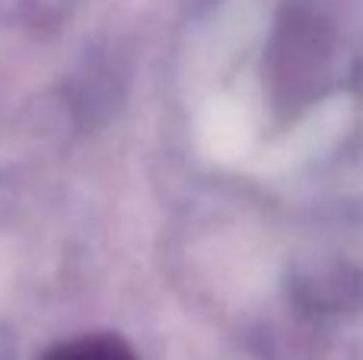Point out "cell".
<instances>
[{"label":"cell","instance_id":"6da1fadb","mask_svg":"<svg viewBox=\"0 0 363 360\" xmlns=\"http://www.w3.org/2000/svg\"><path fill=\"white\" fill-rule=\"evenodd\" d=\"M42 360H138V354L118 335H80L55 344Z\"/></svg>","mask_w":363,"mask_h":360}]
</instances>
